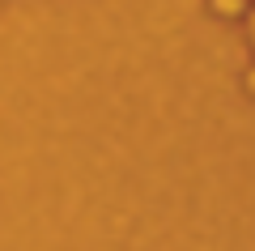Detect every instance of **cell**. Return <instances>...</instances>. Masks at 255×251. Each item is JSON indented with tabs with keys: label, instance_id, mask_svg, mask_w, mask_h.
Masks as SVG:
<instances>
[{
	"label": "cell",
	"instance_id": "1",
	"mask_svg": "<svg viewBox=\"0 0 255 251\" xmlns=\"http://www.w3.org/2000/svg\"><path fill=\"white\" fill-rule=\"evenodd\" d=\"M213 13H221V17H238V13H247V0H213Z\"/></svg>",
	"mask_w": 255,
	"mask_h": 251
},
{
	"label": "cell",
	"instance_id": "2",
	"mask_svg": "<svg viewBox=\"0 0 255 251\" xmlns=\"http://www.w3.org/2000/svg\"><path fill=\"white\" fill-rule=\"evenodd\" d=\"M247 85H251V90H255V68H251V72H247Z\"/></svg>",
	"mask_w": 255,
	"mask_h": 251
},
{
	"label": "cell",
	"instance_id": "3",
	"mask_svg": "<svg viewBox=\"0 0 255 251\" xmlns=\"http://www.w3.org/2000/svg\"><path fill=\"white\" fill-rule=\"evenodd\" d=\"M251 47H255V13H251Z\"/></svg>",
	"mask_w": 255,
	"mask_h": 251
}]
</instances>
